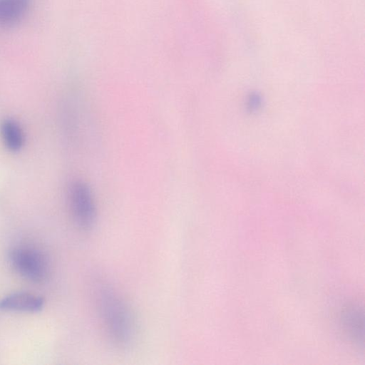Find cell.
<instances>
[{
  "label": "cell",
  "mask_w": 365,
  "mask_h": 365,
  "mask_svg": "<svg viewBox=\"0 0 365 365\" xmlns=\"http://www.w3.org/2000/svg\"><path fill=\"white\" fill-rule=\"evenodd\" d=\"M44 306V300L29 292H15L0 300V309L7 311L37 312Z\"/></svg>",
  "instance_id": "4"
},
{
  "label": "cell",
  "mask_w": 365,
  "mask_h": 365,
  "mask_svg": "<svg viewBox=\"0 0 365 365\" xmlns=\"http://www.w3.org/2000/svg\"><path fill=\"white\" fill-rule=\"evenodd\" d=\"M342 324L347 335L356 344H363V312L357 307H350L342 315Z\"/></svg>",
  "instance_id": "6"
},
{
  "label": "cell",
  "mask_w": 365,
  "mask_h": 365,
  "mask_svg": "<svg viewBox=\"0 0 365 365\" xmlns=\"http://www.w3.org/2000/svg\"><path fill=\"white\" fill-rule=\"evenodd\" d=\"M68 200L76 226L84 231L92 230L97 220V208L88 185L82 180L73 181L69 187Z\"/></svg>",
  "instance_id": "2"
},
{
  "label": "cell",
  "mask_w": 365,
  "mask_h": 365,
  "mask_svg": "<svg viewBox=\"0 0 365 365\" xmlns=\"http://www.w3.org/2000/svg\"><path fill=\"white\" fill-rule=\"evenodd\" d=\"M31 0H0V25L12 26L25 16Z\"/></svg>",
  "instance_id": "5"
},
{
  "label": "cell",
  "mask_w": 365,
  "mask_h": 365,
  "mask_svg": "<svg viewBox=\"0 0 365 365\" xmlns=\"http://www.w3.org/2000/svg\"><path fill=\"white\" fill-rule=\"evenodd\" d=\"M1 133L6 147L11 151L21 150L24 144V135L19 124L12 119H5L1 124Z\"/></svg>",
  "instance_id": "7"
},
{
  "label": "cell",
  "mask_w": 365,
  "mask_h": 365,
  "mask_svg": "<svg viewBox=\"0 0 365 365\" xmlns=\"http://www.w3.org/2000/svg\"><path fill=\"white\" fill-rule=\"evenodd\" d=\"M95 293L98 312L110 341L118 348H130L137 334V324L131 308L123 297L106 283H98Z\"/></svg>",
  "instance_id": "1"
},
{
  "label": "cell",
  "mask_w": 365,
  "mask_h": 365,
  "mask_svg": "<svg viewBox=\"0 0 365 365\" xmlns=\"http://www.w3.org/2000/svg\"><path fill=\"white\" fill-rule=\"evenodd\" d=\"M9 261L15 270L26 279L41 282L49 272L48 262L44 255L30 246H18L9 254Z\"/></svg>",
  "instance_id": "3"
}]
</instances>
